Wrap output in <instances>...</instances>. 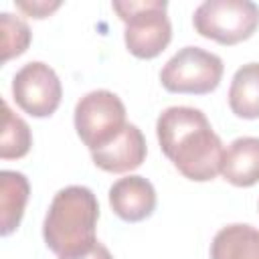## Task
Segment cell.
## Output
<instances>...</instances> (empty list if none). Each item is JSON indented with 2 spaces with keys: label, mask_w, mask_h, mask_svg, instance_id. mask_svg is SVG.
<instances>
[{
  "label": "cell",
  "mask_w": 259,
  "mask_h": 259,
  "mask_svg": "<svg viewBox=\"0 0 259 259\" xmlns=\"http://www.w3.org/2000/svg\"><path fill=\"white\" fill-rule=\"evenodd\" d=\"M156 134L164 156L184 178L208 182L221 172L223 142L200 109L188 105L166 107L156 121Z\"/></svg>",
  "instance_id": "cell-1"
},
{
  "label": "cell",
  "mask_w": 259,
  "mask_h": 259,
  "mask_svg": "<svg viewBox=\"0 0 259 259\" xmlns=\"http://www.w3.org/2000/svg\"><path fill=\"white\" fill-rule=\"evenodd\" d=\"M99 219V202L87 186L61 188L47 210L42 237L59 257H71L91 249Z\"/></svg>",
  "instance_id": "cell-2"
},
{
  "label": "cell",
  "mask_w": 259,
  "mask_h": 259,
  "mask_svg": "<svg viewBox=\"0 0 259 259\" xmlns=\"http://www.w3.org/2000/svg\"><path fill=\"white\" fill-rule=\"evenodd\" d=\"M113 10L125 24L123 40L138 59L158 57L172 38V24L164 0H115Z\"/></svg>",
  "instance_id": "cell-3"
},
{
  "label": "cell",
  "mask_w": 259,
  "mask_h": 259,
  "mask_svg": "<svg viewBox=\"0 0 259 259\" xmlns=\"http://www.w3.org/2000/svg\"><path fill=\"white\" fill-rule=\"evenodd\" d=\"M194 30L219 45L247 40L259 26V6L251 0H204L192 16Z\"/></svg>",
  "instance_id": "cell-4"
},
{
  "label": "cell",
  "mask_w": 259,
  "mask_h": 259,
  "mask_svg": "<svg viewBox=\"0 0 259 259\" xmlns=\"http://www.w3.org/2000/svg\"><path fill=\"white\" fill-rule=\"evenodd\" d=\"M225 65L219 55L200 47L180 49L160 71L162 87L170 93L204 95L219 87Z\"/></svg>",
  "instance_id": "cell-5"
},
{
  "label": "cell",
  "mask_w": 259,
  "mask_h": 259,
  "mask_svg": "<svg viewBox=\"0 0 259 259\" xmlns=\"http://www.w3.org/2000/svg\"><path fill=\"white\" fill-rule=\"evenodd\" d=\"M125 123V105L113 91H89L75 105L77 136L91 152L109 144Z\"/></svg>",
  "instance_id": "cell-6"
},
{
  "label": "cell",
  "mask_w": 259,
  "mask_h": 259,
  "mask_svg": "<svg viewBox=\"0 0 259 259\" xmlns=\"http://www.w3.org/2000/svg\"><path fill=\"white\" fill-rule=\"evenodd\" d=\"M12 97L16 105L32 117H49L57 111L63 87L57 73L42 61H30L12 79Z\"/></svg>",
  "instance_id": "cell-7"
},
{
  "label": "cell",
  "mask_w": 259,
  "mask_h": 259,
  "mask_svg": "<svg viewBox=\"0 0 259 259\" xmlns=\"http://www.w3.org/2000/svg\"><path fill=\"white\" fill-rule=\"evenodd\" d=\"M146 138L142 130L134 123H125V127L105 146L91 152V158L97 168L113 174L130 172L142 166L146 160Z\"/></svg>",
  "instance_id": "cell-8"
},
{
  "label": "cell",
  "mask_w": 259,
  "mask_h": 259,
  "mask_svg": "<svg viewBox=\"0 0 259 259\" xmlns=\"http://www.w3.org/2000/svg\"><path fill=\"white\" fill-rule=\"evenodd\" d=\"M111 210L125 223H140L156 208V190L144 176L130 174L119 178L109 188Z\"/></svg>",
  "instance_id": "cell-9"
},
{
  "label": "cell",
  "mask_w": 259,
  "mask_h": 259,
  "mask_svg": "<svg viewBox=\"0 0 259 259\" xmlns=\"http://www.w3.org/2000/svg\"><path fill=\"white\" fill-rule=\"evenodd\" d=\"M221 174L233 186H253L259 182V138L245 136L229 144L223 156Z\"/></svg>",
  "instance_id": "cell-10"
},
{
  "label": "cell",
  "mask_w": 259,
  "mask_h": 259,
  "mask_svg": "<svg viewBox=\"0 0 259 259\" xmlns=\"http://www.w3.org/2000/svg\"><path fill=\"white\" fill-rule=\"evenodd\" d=\"M30 194V184L22 172L2 170L0 172V235L6 237L18 229L24 206Z\"/></svg>",
  "instance_id": "cell-11"
},
{
  "label": "cell",
  "mask_w": 259,
  "mask_h": 259,
  "mask_svg": "<svg viewBox=\"0 0 259 259\" xmlns=\"http://www.w3.org/2000/svg\"><path fill=\"white\" fill-rule=\"evenodd\" d=\"M210 259H259V229L243 223L223 227L210 243Z\"/></svg>",
  "instance_id": "cell-12"
},
{
  "label": "cell",
  "mask_w": 259,
  "mask_h": 259,
  "mask_svg": "<svg viewBox=\"0 0 259 259\" xmlns=\"http://www.w3.org/2000/svg\"><path fill=\"white\" fill-rule=\"evenodd\" d=\"M229 107L237 117H259V63H247L235 71L229 87Z\"/></svg>",
  "instance_id": "cell-13"
},
{
  "label": "cell",
  "mask_w": 259,
  "mask_h": 259,
  "mask_svg": "<svg viewBox=\"0 0 259 259\" xmlns=\"http://www.w3.org/2000/svg\"><path fill=\"white\" fill-rule=\"evenodd\" d=\"M4 107V123H2V138H0V158L2 160H12V158H22L28 154L32 146V136L28 123L16 115L8 101H2Z\"/></svg>",
  "instance_id": "cell-14"
},
{
  "label": "cell",
  "mask_w": 259,
  "mask_h": 259,
  "mask_svg": "<svg viewBox=\"0 0 259 259\" xmlns=\"http://www.w3.org/2000/svg\"><path fill=\"white\" fill-rule=\"evenodd\" d=\"M0 28H2V63H6L28 49L30 28L24 20H20L10 12L0 14Z\"/></svg>",
  "instance_id": "cell-15"
},
{
  "label": "cell",
  "mask_w": 259,
  "mask_h": 259,
  "mask_svg": "<svg viewBox=\"0 0 259 259\" xmlns=\"http://www.w3.org/2000/svg\"><path fill=\"white\" fill-rule=\"evenodd\" d=\"M16 8L26 12L32 18H47L53 10L61 6V2H47V0H32V2H14Z\"/></svg>",
  "instance_id": "cell-16"
},
{
  "label": "cell",
  "mask_w": 259,
  "mask_h": 259,
  "mask_svg": "<svg viewBox=\"0 0 259 259\" xmlns=\"http://www.w3.org/2000/svg\"><path fill=\"white\" fill-rule=\"evenodd\" d=\"M59 259H113L109 249L103 245V243H95L91 249H87L85 253H79V255H71V257H59Z\"/></svg>",
  "instance_id": "cell-17"
}]
</instances>
